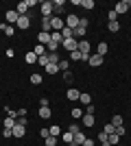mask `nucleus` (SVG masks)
Here are the masks:
<instances>
[{
	"mask_svg": "<svg viewBox=\"0 0 131 146\" xmlns=\"http://www.w3.org/2000/svg\"><path fill=\"white\" fill-rule=\"evenodd\" d=\"M57 66H59V72H68L70 70V59H61Z\"/></svg>",
	"mask_w": 131,
	"mask_h": 146,
	"instance_id": "18",
	"label": "nucleus"
},
{
	"mask_svg": "<svg viewBox=\"0 0 131 146\" xmlns=\"http://www.w3.org/2000/svg\"><path fill=\"white\" fill-rule=\"evenodd\" d=\"M42 31H44V33H53V26H50V18H42Z\"/></svg>",
	"mask_w": 131,
	"mask_h": 146,
	"instance_id": "17",
	"label": "nucleus"
},
{
	"mask_svg": "<svg viewBox=\"0 0 131 146\" xmlns=\"http://www.w3.org/2000/svg\"><path fill=\"white\" fill-rule=\"evenodd\" d=\"M81 7H83V9H87V11H90V9H94V7H96V5H94V0H81Z\"/></svg>",
	"mask_w": 131,
	"mask_h": 146,
	"instance_id": "31",
	"label": "nucleus"
},
{
	"mask_svg": "<svg viewBox=\"0 0 131 146\" xmlns=\"http://www.w3.org/2000/svg\"><path fill=\"white\" fill-rule=\"evenodd\" d=\"M5 35H9V37L13 35V26H11V24H7V29H5Z\"/></svg>",
	"mask_w": 131,
	"mask_h": 146,
	"instance_id": "45",
	"label": "nucleus"
},
{
	"mask_svg": "<svg viewBox=\"0 0 131 146\" xmlns=\"http://www.w3.org/2000/svg\"><path fill=\"white\" fill-rule=\"evenodd\" d=\"M114 11H116V13H127V11H129V7H127V0H120V2H116Z\"/></svg>",
	"mask_w": 131,
	"mask_h": 146,
	"instance_id": "13",
	"label": "nucleus"
},
{
	"mask_svg": "<svg viewBox=\"0 0 131 146\" xmlns=\"http://www.w3.org/2000/svg\"><path fill=\"white\" fill-rule=\"evenodd\" d=\"M39 135H42L44 140H46V137H48V135H50V131H48V129H39Z\"/></svg>",
	"mask_w": 131,
	"mask_h": 146,
	"instance_id": "42",
	"label": "nucleus"
},
{
	"mask_svg": "<svg viewBox=\"0 0 131 146\" xmlns=\"http://www.w3.org/2000/svg\"><path fill=\"white\" fill-rule=\"evenodd\" d=\"M46 146H57V137L48 135V137H46Z\"/></svg>",
	"mask_w": 131,
	"mask_h": 146,
	"instance_id": "37",
	"label": "nucleus"
},
{
	"mask_svg": "<svg viewBox=\"0 0 131 146\" xmlns=\"http://www.w3.org/2000/svg\"><path fill=\"white\" fill-rule=\"evenodd\" d=\"M83 127H94V116L92 113H83Z\"/></svg>",
	"mask_w": 131,
	"mask_h": 146,
	"instance_id": "19",
	"label": "nucleus"
},
{
	"mask_svg": "<svg viewBox=\"0 0 131 146\" xmlns=\"http://www.w3.org/2000/svg\"><path fill=\"white\" fill-rule=\"evenodd\" d=\"M61 76H63V81H66V83H72V72H61Z\"/></svg>",
	"mask_w": 131,
	"mask_h": 146,
	"instance_id": "36",
	"label": "nucleus"
},
{
	"mask_svg": "<svg viewBox=\"0 0 131 146\" xmlns=\"http://www.w3.org/2000/svg\"><path fill=\"white\" fill-rule=\"evenodd\" d=\"M15 122H18V124H22V127H26V124H29V122H26V118H24V116H18V120H15Z\"/></svg>",
	"mask_w": 131,
	"mask_h": 146,
	"instance_id": "40",
	"label": "nucleus"
},
{
	"mask_svg": "<svg viewBox=\"0 0 131 146\" xmlns=\"http://www.w3.org/2000/svg\"><path fill=\"white\" fill-rule=\"evenodd\" d=\"M66 131H70V133L74 135V133H79V131H81V129L76 127V124H70V127H68V129H66Z\"/></svg>",
	"mask_w": 131,
	"mask_h": 146,
	"instance_id": "39",
	"label": "nucleus"
},
{
	"mask_svg": "<svg viewBox=\"0 0 131 146\" xmlns=\"http://www.w3.org/2000/svg\"><path fill=\"white\" fill-rule=\"evenodd\" d=\"M50 26H53V31H61L63 26H66V22H63L59 15H55V18H50Z\"/></svg>",
	"mask_w": 131,
	"mask_h": 146,
	"instance_id": "5",
	"label": "nucleus"
},
{
	"mask_svg": "<svg viewBox=\"0 0 131 146\" xmlns=\"http://www.w3.org/2000/svg\"><path fill=\"white\" fill-rule=\"evenodd\" d=\"M66 94H68V100H79V96H81V92H79V90H74V87H70V90L66 92Z\"/></svg>",
	"mask_w": 131,
	"mask_h": 146,
	"instance_id": "15",
	"label": "nucleus"
},
{
	"mask_svg": "<svg viewBox=\"0 0 131 146\" xmlns=\"http://www.w3.org/2000/svg\"><path fill=\"white\" fill-rule=\"evenodd\" d=\"M79 52H81V55H92V46H90V42L81 39V42H79Z\"/></svg>",
	"mask_w": 131,
	"mask_h": 146,
	"instance_id": "6",
	"label": "nucleus"
},
{
	"mask_svg": "<svg viewBox=\"0 0 131 146\" xmlns=\"http://www.w3.org/2000/svg\"><path fill=\"white\" fill-rule=\"evenodd\" d=\"M61 9H63V0H53V13H61Z\"/></svg>",
	"mask_w": 131,
	"mask_h": 146,
	"instance_id": "21",
	"label": "nucleus"
},
{
	"mask_svg": "<svg viewBox=\"0 0 131 146\" xmlns=\"http://www.w3.org/2000/svg\"><path fill=\"white\" fill-rule=\"evenodd\" d=\"M48 131H50V135H53V137H61V133H63V131H61V127H57V124H53V127H50Z\"/></svg>",
	"mask_w": 131,
	"mask_h": 146,
	"instance_id": "20",
	"label": "nucleus"
},
{
	"mask_svg": "<svg viewBox=\"0 0 131 146\" xmlns=\"http://www.w3.org/2000/svg\"><path fill=\"white\" fill-rule=\"evenodd\" d=\"M116 135L122 137V135H125V127H116Z\"/></svg>",
	"mask_w": 131,
	"mask_h": 146,
	"instance_id": "44",
	"label": "nucleus"
},
{
	"mask_svg": "<svg viewBox=\"0 0 131 146\" xmlns=\"http://www.w3.org/2000/svg\"><path fill=\"white\" fill-rule=\"evenodd\" d=\"M33 52H35V55H37V57H44V55H46V46H42V44H37Z\"/></svg>",
	"mask_w": 131,
	"mask_h": 146,
	"instance_id": "23",
	"label": "nucleus"
},
{
	"mask_svg": "<svg viewBox=\"0 0 131 146\" xmlns=\"http://www.w3.org/2000/svg\"><path fill=\"white\" fill-rule=\"evenodd\" d=\"M103 61H105V59H103V57L94 52V55H90V59H87V63H90V66H92V68H98V66H103Z\"/></svg>",
	"mask_w": 131,
	"mask_h": 146,
	"instance_id": "4",
	"label": "nucleus"
},
{
	"mask_svg": "<svg viewBox=\"0 0 131 146\" xmlns=\"http://www.w3.org/2000/svg\"><path fill=\"white\" fill-rule=\"evenodd\" d=\"M107 29L112 31V33H118V31H120V24H118V20H116V22H107Z\"/></svg>",
	"mask_w": 131,
	"mask_h": 146,
	"instance_id": "22",
	"label": "nucleus"
},
{
	"mask_svg": "<svg viewBox=\"0 0 131 146\" xmlns=\"http://www.w3.org/2000/svg\"><path fill=\"white\" fill-rule=\"evenodd\" d=\"M61 37H63V39H70V37H74V35H72V29L63 26V29H61Z\"/></svg>",
	"mask_w": 131,
	"mask_h": 146,
	"instance_id": "24",
	"label": "nucleus"
},
{
	"mask_svg": "<svg viewBox=\"0 0 131 146\" xmlns=\"http://www.w3.org/2000/svg\"><path fill=\"white\" fill-rule=\"evenodd\" d=\"M81 146H94V140H90V137H85V142H83Z\"/></svg>",
	"mask_w": 131,
	"mask_h": 146,
	"instance_id": "47",
	"label": "nucleus"
},
{
	"mask_svg": "<svg viewBox=\"0 0 131 146\" xmlns=\"http://www.w3.org/2000/svg\"><path fill=\"white\" fill-rule=\"evenodd\" d=\"M79 100H81L85 107H87V105H92V96H90V94H81V96H79Z\"/></svg>",
	"mask_w": 131,
	"mask_h": 146,
	"instance_id": "28",
	"label": "nucleus"
},
{
	"mask_svg": "<svg viewBox=\"0 0 131 146\" xmlns=\"http://www.w3.org/2000/svg\"><path fill=\"white\" fill-rule=\"evenodd\" d=\"M39 11H42V18H50L53 15V0H44L39 5Z\"/></svg>",
	"mask_w": 131,
	"mask_h": 146,
	"instance_id": "1",
	"label": "nucleus"
},
{
	"mask_svg": "<svg viewBox=\"0 0 131 146\" xmlns=\"http://www.w3.org/2000/svg\"><path fill=\"white\" fill-rule=\"evenodd\" d=\"M11 131H13V137H18V140H20V137H24L26 127H22V124H18V122H15V127H13Z\"/></svg>",
	"mask_w": 131,
	"mask_h": 146,
	"instance_id": "9",
	"label": "nucleus"
},
{
	"mask_svg": "<svg viewBox=\"0 0 131 146\" xmlns=\"http://www.w3.org/2000/svg\"><path fill=\"white\" fill-rule=\"evenodd\" d=\"M18 20H20V13L15 11V9L7 11V22H9V24H18Z\"/></svg>",
	"mask_w": 131,
	"mask_h": 146,
	"instance_id": "8",
	"label": "nucleus"
},
{
	"mask_svg": "<svg viewBox=\"0 0 131 146\" xmlns=\"http://www.w3.org/2000/svg\"><path fill=\"white\" fill-rule=\"evenodd\" d=\"M116 18H118V13L114 11V9H112L109 13H107V20H109V22H116Z\"/></svg>",
	"mask_w": 131,
	"mask_h": 146,
	"instance_id": "38",
	"label": "nucleus"
},
{
	"mask_svg": "<svg viewBox=\"0 0 131 146\" xmlns=\"http://www.w3.org/2000/svg\"><path fill=\"white\" fill-rule=\"evenodd\" d=\"M46 72L48 74H57L59 72V66H57V63H48V66H46Z\"/></svg>",
	"mask_w": 131,
	"mask_h": 146,
	"instance_id": "26",
	"label": "nucleus"
},
{
	"mask_svg": "<svg viewBox=\"0 0 131 146\" xmlns=\"http://www.w3.org/2000/svg\"><path fill=\"white\" fill-rule=\"evenodd\" d=\"M18 29H22V31H26L29 29V26H31V18H29V15H20V20H18Z\"/></svg>",
	"mask_w": 131,
	"mask_h": 146,
	"instance_id": "7",
	"label": "nucleus"
},
{
	"mask_svg": "<svg viewBox=\"0 0 131 146\" xmlns=\"http://www.w3.org/2000/svg\"><path fill=\"white\" fill-rule=\"evenodd\" d=\"M83 113H85V111H83L81 107H74V109H72V118H74V120H79V118H83Z\"/></svg>",
	"mask_w": 131,
	"mask_h": 146,
	"instance_id": "27",
	"label": "nucleus"
},
{
	"mask_svg": "<svg viewBox=\"0 0 131 146\" xmlns=\"http://www.w3.org/2000/svg\"><path fill=\"white\" fill-rule=\"evenodd\" d=\"M31 83L33 85H39V83H42V74H37V72L31 74Z\"/></svg>",
	"mask_w": 131,
	"mask_h": 146,
	"instance_id": "33",
	"label": "nucleus"
},
{
	"mask_svg": "<svg viewBox=\"0 0 131 146\" xmlns=\"http://www.w3.org/2000/svg\"><path fill=\"white\" fill-rule=\"evenodd\" d=\"M103 133H107V135H112V133H116V127H114L112 122H109V124H105V127H103Z\"/></svg>",
	"mask_w": 131,
	"mask_h": 146,
	"instance_id": "30",
	"label": "nucleus"
},
{
	"mask_svg": "<svg viewBox=\"0 0 131 146\" xmlns=\"http://www.w3.org/2000/svg\"><path fill=\"white\" fill-rule=\"evenodd\" d=\"M15 11H18L20 15H29V13H26V11H29V0H22V2L15 7Z\"/></svg>",
	"mask_w": 131,
	"mask_h": 146,
	"instance_id": "12",
	"label": "nucleus"
},
{
	"mask_svg": "<svg viewBox=\"0 0 131 146\" xmlns=\"http://www.w3.org/2000/svg\"><path fill=\"white\" fill-rule=\"evenodd\" d=\"M2 137H13V131L11 129H5V131H2Z\"/></svg>",
	"mask_w": 131,
	"mask_h": 146,
	"instance_id": "43",
	"label": "nucleus"
},
{
	"mask_svg": "<svg viewBox=\"0 0 131 146\" xmlns=\"http://www.w3.org/2000/svg\"><path fill=\"white\" fill-rule=\"evenodd\" d=\"M13 127H15V118H9V116H7L5 118V129H13Z\"/></svg>",
	"mask_w": 131,
	"mask_h": 146,
	"instance_id": "32",
	"label": "nucleus"
},
{
	"mask_svg": "<svg viewBox=\"0 0 131 146\" xmlns=\"http://www.w3.org/2000/svg\"><path fill=\"white\" fill-rule=\"evenodd\" d=\"M94 111H96V109H94V105H87V107H85V113H92V116H94Z\"/></svg>",
	"mask_w": 131,
	"mask_h": 146,
	"instance_id": "46",
	"label": "nucleus"
},
{
	"mask_svg": "<svg viewBox=\"0 0 131 146\" xmlns=\"http://www.w3.org/2000/svg\"><path fill=\"white\" fill-rule=\"evenodd\" d=\"M79 22H81V18H79V15H74V13H70L68 18H66V26H68V29H72V31L79 26Z\"/></svg>",
	"mask_w": 131,
	"mask_h": 146,
	"instance_id": "3",
	"label": "nucleus"
},
{
	"mask_svg": "<svg viewBox=\"0 0 131 146\" xmlns=\"http://www.w3.org/2000/svg\"><path fill=\"white\" fill-rule=\"evenodd\" d=\"M50 116H53L50 107H39V118H42V120H48Z\"/></svg>",
	"mask_w": 131,
	"mask_h": 146,
	"instance_id": "16",
	"label": "nucleus"
},
{
	"mask_svg": "<svg viewBox=\"0 0 131 146\" xmlns=\"http://www.w3.org/2000/svg\"><path fill=\"white\" fill-rule=\"evenodd\" d=\"M59 61H61V57L57 52H48V63H59Z\"/></svg>",
	"mask_w": 131,
	"mask_h": 146,
	"instance_id": "29",
	"label": "nucleus"
},
{
	"mask_svg": "<svg viewBox=\"0 0 131 146\" xmlns=\"http://www.w3.org/2000/svg\"><path fill=\"white\" fill-rule=\"evenodd\" d=\"M61 46L68 50V52H74V50H79V39H74V37H70V39H63Z\"/></svg>",
	"mask_w": 131,
	"mask_h": 146,
	"instance_id": "2",
	"label": "nucleus"
},
{
	"mask_svg": "<svg viewBox=\"0 0 131 146\" xmlns=\"http://www.w3.org/2000/svg\"><path fill=\"white\" fill-rule=\"evenodd\" d=\"M39 107H48V98H46V96L39 98Z\"/></svg>",
	"mask_w": 131,
	"mask_h": 146,
	"instance_id": "41",
	"label": "nucleus"
},
{
	"mask_svg": "<svg viewBox=\"0 0 131 146\" xmlns=\"http://www.w3.org/2000/svg\"><path fill=\"white\" fill-rule=\"evenodd\" d=\"M112 124H114V127H122V116H114L112 118Z\"/></svg>",
	"mask_w": 131,
	"mask_h": 146,
	"instance_id": "35",
	"label": "nucleus"
},
{
	"mask_svg": "<svg viewBox=\"0 0 131 146\" xmlns=\"http://www.w3.org/2000/svg\"><path fill=\"white\" fill-rule=\"evenodd\" d=\"M107 140H109V146H116V144H118V142H120V137H118V135H116V133H112V135H109V137H107Z\"/></svg>",
	"mask_w": 131,
	"mask_h": 146,
	"instance_id": "34",
	"label": "nucleus"
},
{
	"mask_svg": "<svg viewBox=\"0 0 131 146\" xmlns=\"http://www.w3.org/2000/svg\"><path fill=\"white\" fill-rule=\"evenodd\" d=\"M107 52H109V46H107V42H98V46H96V55L105 57Z\"/></svg>",
	"mask_w": 131,
	"mask_h": 146,
	"instance_id": "10",
	"label": "nucleus"
},
{
	"mask_svg": "<svg viewBox=\"0 0 131 146\" xmlns=\"http://www.w3.org/2000/svg\"><path fill=\"white\" fill-rule=\"evenodd\" d=\"M61 140H63V144L72 146V144H74V135L70 133V131H63V133H61Z\"/></svg>",
	"mask_w": 131,
	"mask_h": 146,
	"instance_id": "14",
	"label": "nucleus"
},
{
	"mask_svg": "<svg viewBox=\"0 0 131 146\" xmlns=\"http://www.w3.org/2000/svg\"><path fill=\"white\" fill-rule=\"evenodd\" d=\"M24 61H26V63H35V61H37V55H35V52H26Z\"/></svg>",
	"mask_w": 131,
	"mask_h": 146,
	"instance_id": "25",
	"label": "nucleus"
},
{
	"mask_svg": "<svg viewBox=\"0 0 131 146\" xmlns=\"http://www.w3.org/2000/svg\"><path fill=\"white\" fill-rule=\"evenodd\" d=\"M48 42H50V33H44V31H39L37 44H42V46H48Z\"/></svg>",
	"mask_w": 131,
	"mask_h": 146,
	"instance_id": "11",
	"label": "nucleus"
}]
</instances>
